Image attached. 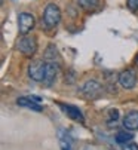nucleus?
<instances>
[{"mask_svg":"<svg viewBox=\"0 0 138 150\" xmlns=\"http://www.w3.org/2000/svg\"><path fill=\"white\" fill-rule=\"evenodd\" d=\"M61 21V11L58 8V5L55 3H49L48 6L45 8L43 12V23L48 28H54L59 24Z\"/></svg>","mask_w":138,"mask_h":150,"instance_id":"obj_1","label":"nucleus"},{"mask_svg":"<svg viewBox=\"0 0 138 150\" xmlns=\"http://www.w3.org/2000/svg\"><path fill=\"white\" fill-rule=\"evenodd\" d=\"M103 92V86L97 80H88L80 88V95L86 100H97Z\"/></svg>","mask_w":138,"mask_h":150,"instance_id":"obj_2","label":"nucleus"},{"mask_svg":"<svg viewBox=\"0 0 138 150\" xmlns=\"http://www.w3.org/2000/svg\"><path fill=\"white\" fill-rule=\"evenodd\" d=\"M18 49H19V52L24 57H33L37 52V42L31 36H24L19 40Z\"/></svg>","mask_w":138,"mask_h":150,"instance_id":"obj_3","label":"nucleus"},{"mask_svg":"<svg viewBox=\"0 0 138 150\" xmlns=\"http://www.w3.org/2000/svg\"><path fill=\"white\" fill-rule=\"evenodd\" d=\"M45 70H46V62L45 61H31L28 66V76L34 82H43L45 79Z\"/></svg>","mask_w":138,"mask_h":150,"instance_id":"obj_4","label":"nucleus"},{"mask_svg":"<svg viewBox=\"0 0 138 150\" xmlns=\"http://www.w3.org/2000/svg\"><path fill=\"white\" fill-rule=\"evenodd\" d=\"M18 27L22 36H27L34 27V16L30 12H21L18 16Z\"/></svg>","mask_w":138,"mask_h":150,"instance_id":"obj_5","label":"nucleus"},{"mask_svg":"<svg viewBox=\"0 0 138 150\" xmlns=\"http://www.w3.org/2000/svg\"><path fill=\"white\" fill-rule=\"evenodd\" d=\"M119 83L122 85V88L125 89H132L137 83V76H135V71L134 70H123L120 74H119Z\"/></svg>","mask_w":138,"mask_h":150,"instance_id":"obj_6","label":"nucleus"},{"mask_svg":"<svg viewBox=\"0 0 138 150\" xmlns=\"http://www.w3.org/2000/svg\"><path fill=\"white\" fill-rule=\"evenodd\" d=\"M57 74H58V64H55V62H46L43 83L46 85V86H51V85L57 80Z\"/></svg>","mask_w":138,"mask_h":150,"instance_id":"obj_7","label":"nucleus"},{"mask_svg":"<svg viewBox=\"0 0 138 150\" xmlns=\"http://www.w3.org/2000/svg\"><path fill=\"white\" fill-rule=\"evenodd\" d=\"M58 105L61 107V110H62L68 117H70V119L77 120V122H83V120H85V117H83L80 109H77L76 105H70V104H58Z\"/></svg>","mask_w":138,"mask_h":150,"instance_id":"obj_8","label":"nucleus"},{"mask_svg":"<svg viewBox=\"0 0 138 150\" xmlns=\"http://www.w3.org/2000/svg\"><path fill=\"white\" fill-rule=\"evenodd\" d=\"M123 126L126 131H135L138 129V112H129L123 117Z\"/></svg>","mask_w":138,"mask_h":150,"instance_id":"obj_9","label":"nucleus"},{"mask_svg":"<svg viewBox=\"0 0 138 150\" xmlns=\"http://www.w3.org/2000/svg\"><path fill=\"white\" fill-rule=\"evenodd\" d=\"M43 59H45V62H55V64H58L59 54H58V49L55 48V45H48V48L45 49V54H43Z\"/></svg>","mask_w":138,"mask_h":150,"instance_id":"obj_10","label":"nucleus"},{"mask_svg":"<svg viewBox=\"0 0 138 150\" xmlns=\"http://www.w3.org/2000/svg\"><path fill=\"white\" fill-rule=\"evenodd\" d=\"M16 104H18L19 107L31 109V110H34V112H42V105H40L39 103L33 101V100H31V98H28V97H21V98H18Z\"/></svg>","mask_w":138,"mask_h":150,"instance_id":"obj_11","label":"nucleus"},{"mask_svg":"<svg viewBox=\"0 0 138 150\" xmlns=\"http://www.w3.org/2000/svg\"><path fill=\"white\" fill-rule=\"evenodd\" d=\"M77 3L86 12H94L100 8V0H77Z\"/></svg>","mask_w":138,"mask_h":150,"instance_id":"obj_12","label":"nucleus"},{"mask_svg":"<svg viewBox=\"0 0 138 150\" xmlns=\"http://www.w3.org/2000/svg\"><path fill=\"white\" fill-rule=\"evenodd\" d=\"M59 144L62 150H70L71 149V140L68 137V132L65 129H59Z\"/></svg>","mask_w":138,"mask_h":150,"instance_id":"obj_13","label":"nucleus"},{"mask_svg":"<svg viewBox=\"0 0 138 150\" xmlns=\"http://www.w3.org/2000/svg\"><path fill=\"white\" fill-rule=\"evenodd\" d=\"M132 138H134V135L131 134V131H120V132L116 135V143H119V144H126V143H129Z\"/></svg>","mask_w":138,"mask_h":150,"instance_id":"obj_14","label":"nucleus"},{"mask_svg":"<svg viewBox=\"0 0 138 150\" xmlns=\"http://www.w3.org/2000/svg\"><path fill=\"white\" fill-rule=\"evenodd\" d=\"M107 116H108L107 122H108L110 125L116 123V122H117V119H119V110H117V109H110V110L107 112Z\"/></svg>","mask_w":138,"mask_h":150,"instance_id":"obj_15","label":"nucleus"},{"mask_svg":"<svg viewBox=\"0 0 138 150\" xmlns=\"http://www.w3.org/2000/svg\"><path fill=\"white\" fill-rule=\"evenodd\" d=\"M128 8L134 12H138V0H128Z\"/></svg>","mask_w":138,"mask_h":150,"instance_id":"obj_16","label":"nucleus"},{"mask_svg":"<svg viewBox=\"0 0 138 150\" xmlns=\"http://www.w3.org/2000/svg\"><path fill=\"white\" fill-rule=\"evenodd\" d=\"M122 150H138V146L135 143H126L122 144Z\"/></svg>","mask_w":138,"mask_h":150,"instance_id":"obj_17","label":"nucleus"},{"mask_svg":"<svg viewBox=\"0 0 138 150\" xmlns=\"http://www.w3.org/2000/svg\"><path fill=\"white\" fill-rule=\"evenodd\" d=\"M137 64H138V57H137Z\"/></svg>","mask_w":138,"mask_h":150,"instance_id":"obj_18","label":"nucleus"}]
</instances>
